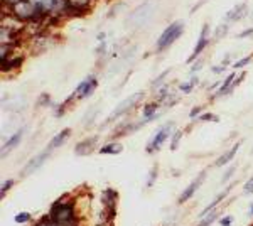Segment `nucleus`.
Returning a JSON list of instances; mask_svg holds the SVG:
<instances>
[{"instance_id":"44","label":"nucleus","mask_w":253,"mask_h":226,"mask_svg":"<svg viewBox=\"0 0 253 226\" xmlns=\"http://www.w3.org/2000/svg\"><path fill=\"white\" fill-rule=\"evenodd\" d=\"M105 39H107V34H105V32H100V34H98V41L101 43V41H105Z\"/></svg>"},{"instance_id":"27","label":"nucleus","mask_w":253,"mask_h":226,"mask_svg":"<svg viewBox=\"0 0 253 226\" xmlns=\"http://www.w3.org/2000/svg\"><path fill=\"white\" fill-rule=\"evenodd\" d=\"M14 221H15V223H19V225L29 223V221H32V213H29V211H20V213H17V215H15Z\"/></svg>"},{"instance_id":"19","label":"nucleus","mask_w":253,"mask_h":226,"mask_svg":"<svg viewBox=\"0 0 253 226\" xmlns=\"http://www.w3.org/2000/svg\"><path fill=\"white\" fill-rule=\"evenodd\" d=\"M71 134H73V130L71 129H63L59 134H56L54 137H52V140L47 143V149L49 150H56V149H59L61 145H64L66 143V140L69 137H71Z\"/></svg>"},{"instance_id":"12","label":"nucleus","mask_w":253,"mask_h":226,"mask_svg":"<svg viewBox=\"0 0 253 226\" xmlns=\"http://www.w3.org/2000/svg\"><path fill=\"white\" fill-rule=\"evenodd\" d=\"M24 61H26V56L24 54H14L10 57H5V59H0V71H2L3 75L17 71V69L22 68Z\"/></svg>"},{"instance_id":"41","label":"nucleus","mask_w":253,"mask_h":226,"mask_svg":"<svg viewBox=\"0 0 253 226\" xmlns=\"http://www.w3.org/2000/svg\"><path fill=\"white\" fill-rule=\"evenodd\" d=\"M247 78V71H242V73H238V76L235 78V81H233V86L235 88H238L240 85H242V81Z\"/></svg>"},{"instance_id":"22","label":"nucleus","mask_w":253,"mask_h":226,"mask_svg":"<svg viewBox=\"0 0 253 226\" xmlns=\"http://www.w3.org/2000/svg\"><path fill=\"white\" fill-rule=\"evenodd\" d=\"M198 85H199L198 76H196V75H191V80H189V81H184V83L179 85V91L184 93V94H189V93H193V90H194Z\"/></svg>"},{"instance_id":"23","label":"nucleus","mask_w":253,"mask_h":226,"mask_svg":"<svg viewBox=\"0 0 253 226\" xmlns=\"http://www.w3.org/2000/svg\"><path fill=\"white\" fill-rule=\"evenodd\" d=\"M219 218H221V216H219V211H218V209H214V211H211L210 215L203 216L201 220H199V223L196 225V226H211L216 220H219Z\"/></svg>"},{"instance_id":"38","label":"nucleus","mask_w":253,"mask_h":226,"mask_svg":"<svg viewBox=\"0 0 253 226\" xmlns=\"http://www.w3.org/2000/svg\"><path fill=\"white\" fill-rule=\"evenodd\" d=\"M243 194H253V178H250L245 182V186H243Z\"/></svg>"},{"instance_id":"4","label":"nucleus","mask_w":253,"mask_h":226,"mask_svg":"<svg viewBox=\"0 0 253 226\" xmlns=\"http://www.w3.org/2000/svg\"><path fill=\"white\" fill-rule=\"evenodd\" d=\"M174 120H170V122H167L164 123L162 127H159V129L156 130V134L150 137V140L149 143H147V147H145V152L147 154H154V152H157V150H161V147L164 145V142L166 140H170V137H172V134L175 132L174 130Z\"/></svg>"},{"instance_id":"34","label":"nucleus","mask_w":253,"mask_h":226,"mask_svg":"<svg viewBox=\"0 0 253 226\" xmlns=\"http://www.w3.org/2000/svg\"><path fill=\"white\" fill-rule=\"evenodd\" d=\"M236 169H238V166H231V167H228V169L224 171L223 178H221V182H223V184H226L228 181H230V179H231V178H233V176H235Z\"/></svg>"},{"instance_id":"13","label":"nucleus","mask_w":253,"mask_h":226,"mask_svg":"<svg viewBox=\"0 0 253 226\" xmlns=\"http://www.w3.org/2000/svg\"><path fill=\"white\" fill-rule=\"evenodd\" d=\"M206 179V171H203V172H199V176L196 178L193 182L187 186L184 191H182V194L179 196V199H177V203L179 204H184V203H187L193 196L196 194V191H198L199 187H201V184H203V181Z\"/></svg>"},{"instance_id":"9","label":"nucleus","mask_w":253,"mask_h":226,"mask_svg":"<svg viewBox=\"0 0 253 226\" xmlns=\"http://www.w3.org/2000/svg\"><path fill=\"white\" fill-rule=\"evenodd\" d=\"M210 32H211L210 24L205 22V24H203V27H201V34H199L198 43H196V46H194V49H193V52H191L189 59H187V64H193L194 61L203 54V51H205V49H206L208 46H210V43H211Z\"/></svg>"},{"instance_id":"35","label":"nucleus","mask_w":253,"mask_h":226,"mask_svg":"<svg viewBox=\"0 0 253 226\" xmlns=\"http://www.w3.org/2000/svg\"><path fill=\"white\" fill-rule=\"evenodd\" d=\"M198 120L199 122H214V123H218L219 117H218V115H214V113H211V112H206V113H203Z\"/></svg>"},{"instance_id":"6","label":"nucleus","mask_w":253,"mask_h":226,"mask_svg":"<svg viewBox=\"0 0 253 226\" xmlns=\"http://www.w3.org/2000/svg\"><path fill=\"white\" fill-rule=\"evenodd\" d=\"M56 44H58V38H56L52 32H49V29H46L42 34L29 39L31 54H41V52L47 51V49H51L52 46H56Z\"/></svg>"},{"instance_id":"40","label":"nucleus","mask_w":253,"mask_h":226,"mask_svg":"<svg viewBox=\"0 0 253 226\" xmlns=\"http://www.w3.org/2000/svg\"><path fill=\"white\" fill-rule=\"evenodd\" d=\"M17 2H19V0H2V5H3V7H2V10H7V12H9Z\"/></svg>"},{"instance_id":"42","label":"nucleus","mask_w":253,"mask_h":226,"mask_svg":"<svg viewBox=\"0 0 253 226\" xmlns=\"http://www.w3.org/2000/svg\"><path fill=\"white\" fill-rule=\"evenodd\" d=\"M250 36H253V27L245 29V31H242L240 34H236V38H238V39H245V38H250Z\"/></svg>"},{"instance_id":"25","label":"nucleus","mask_w":253,"mask_h":226,"mask_svg":"<svg viewBox=\"0 0 253 226\" xmlns=\"http://www.w3.org/2000/svg\"><path fill=\"white\" fill-rule=\"evenodd\" d=\"M182 130H175V132L172 134V137H170V140H169V149L170 150H177L179 149V143H181L182 140Z\"/></svg>"},{"instance_id":"14","label":"nucleus","mask_w":253,"mask_h":226,"mask_svg":"<svg viewBox=\"0 0 253 226\" xmlns=\"http://www.w3.org/2000/svg\"><path fill=\"white\" fill-rule=\"evenodd\" d=\"M26 132H27V127H20V129H19L14 135H10L9 140H7V142L2 145V157H7V155H9L10 152L19 145L20 140L24 138V134H26Z\"/></svg>"},{"instance_id":"45","label":"nucleus","mask_w":253,"mask_h":226,"mask_svg":"<svg viewBox=\"0 0 253 226\" xmlns=\"http://www.w3.org/2000/svg\"><path fill=\"white\" fill-rule=\"evenodd\" d=\"M248 213H250V215L253 216V203L250 204V211H248Z\"/></svg>"},{"instance_id":"33","label":"nucleus","mask_w":253,"mask_h":226,"mask_svg":"<svg viewBox=\"0 0 253 226\" xmlns=\"http://www.w3.org/2000/svg\"><path fill=\"white\" fill-rule=\"evenodd\" d=\"M32 226H58V225H56L54 221L49 218V215H44L42 218H41V220L36 221V223L32 225Z\"/></svg>"},{"instance_id":"10","label":"nucleus","mask_w":253,"mask_h":226,"mask_svg":"<svg viewBox=\"0 0 253 226\" xmlns=\"http://www.w3.org/2000/svg\"><path fill=\"white\" fill-rule=\"evenodd\" d=\"M117 203H118V192L115 189L107 187L105 191H101V206L107 209L110 221H113L117 216Z\"/></svg>"},{"instance_id":"37","label":"nucleus","mask_w":253,"mask_h":226,"mask_svg":"<svg viewBox=\"0 0 253 226\" xmlns=\"http://www.w3.org/2000/svg\"><path fill=\"white\" fill-rule=\"evenodd\" d=\"M219 225H221V226H231V225H233V216H231V215H224V216H221V218H219Z\"/></svg>"},{"instance_id":"11","label":"nucleus","mask_w":253,"mask_h":226,"mask_svg":"<svg viewBox=\"0 0 253 226\" xmlns=\"http://www.w3.org/2000/svg\"><path fill=\"white\" fill-rule=\"evenodd\" d=\"M51 154H52V150H49L47 147L44 149L42 152H39V154H36L34 157H32L29 162L24 166V169H22V172H20V178H27V176H31L32 172H36L39 169L41 166H42L46 160L51 157Z\"/></svg>"},{"instance_id":"15","label":"nucleus","mask_w":253,"mask_h":226,"mask_svg":"<svg viewBox=\"0 0 253 226\" xmlns=\"http://www.w3.org/2000/svg\"><path fill=\"white\" fill-rule=\"evenodd\" d=\"M98 143V137H88V138H83V140H80L78 143L75 145V154L78 155V157H83V155H89L93 150H95Z\"/></svg>"},{"instance_id":"29","label":"nucleus","mask_w":253,"mask_h":226,"mask_svg":"<svg viewBox=\"0 0 253 226\" xmlns=\"http://www.w3.org/2000/svg\"><path fill=\"white\" fill-rule=\"evenodd\" d=\"M253 61V54H250V56H245V57H242L240 61H235L233 63V68L235 69H243L245 66H248Z\"/></svg>"},{"instance_id":"21","label":"nucleus","mask_w":253,"mask_h":226,"mask_svg":"<svg viewBox=\"0 0 253 226\" xmlns=\"http://www.w3.org/2000/svg\"><path fill=\"white\" fill-rule=\"evenodd\" d=\"M161 101L154 100V101H147V103L142 106V117L144 118H150L156 113H159V108H161Z\"/></svg>"},{"instance_id":"43","label":"nucleus","mask_w":253,"mask_h":226,"mask_svg":"<svg viewBox=\"0 0 253 226\" xmlns=\"http://www.w3.org/2000/svg\"><path fill=\"white\" fill-rule=\"evenodd\" d=\"M224 71H226V66H223V64H216V66L211 68V73H213V75H221Z\"/></svg>"},{"instance_id":"36","label":"nucleus","mask_w":253,"mask_h":226,"mask_svg":"<svg viewBox=\"0 0 253 226\" xmlns=\"http://www.w3.org/2000/svg\"><path fill=\"white\" fill-rule=\"evenodd\" d=\"M205 66V59H196L193 64H191V75H196V73H199L201 71V68Z\"/></svg>"},{"instance_id":"1","label":"nucleus","mask_w":253,"mask_h":226,"mask_svg":"<svg viewBox=\"0 0 253 226\" xmlns=\"http://www.w3.org/2000/svg\"><path fill=\"white\" fill-rule=\"evenodd\" d=\"M47 215L58 226H81L83 221L76 209V199L69 194L56 199Z\"/></svg>"},{"instance_id":"39","label":"nucleus","mask_w":253,"mask_h":226,"mask_svg":"<svg viewBox=\"0 0 253 226\" xmlns=\"http://www.w3.org/2000/svg\"><path fill=\"white\" fill-rule=\"evenodd\" d=\"M122 9H124V3H122V2L120 3H115V5H113L112 9L108 10V17H113V15H117Z\"/></svg>"},{"instance_id":"2","label":"nucleus","mask_w":253,"mask_h":226,"mask_svg":"<svg viewBox=\"0 0 253 226\" xmlns=\"http://www.w3.org/2000/svg\"><path fill=\"white\" fill-rule=\"evenodd\" d=\"M157 5H159V0H144L140 5H137L135 9L130 12L125 26L130 29H140L142 26H145V24L152 19Z\"/></svg>"},{"instance_id":"18","label":"nucleus","mask_w":253,"mask_h":226,"mask_svg":"<svg viewBox=\"0 0 253 226\" xmlns=\"http://www.w3.org/2000/svg\"><path fill=\"white\" fill-rule=\"evenodd\" d=\"M242 143H243V140H238V142L235 143L233 147H231L230 150L224 152L223 155H219V157L214 160V167H223V166H226V164H230L231 160L235 159L236 152H238V149H240V147H242Z\"/></svg>"},{"instance_id":"28","label":"nucleus","mask_w":253,"mask_h":226,"mask_svg":"<svg viewBox=\"0 0 253 226\" xmlns=\"http://www.w3.org/2000/svg\"><path fill=\"white\" fill-rule=\"evenodd\" d=\"M41 108V106H54V103H52L51 100V94L49 93H41L39 98H38V103H36Z\"/></svg>"},{"instance_id":"8","label":"nucleus","mask_w":253,"mask_h":226,"mask_svg":"<svg viewBox=\"0 0 253 226\" xmlns=\"http://www.w3.org/2000/svg\"><path fill=\"white\" fill-rule=\"evenodd\" d=\"M41 9H44L49 15H58V17L66 19V9H68V2L66 0H32Z\"/></svg>"},{"instance_id":"7","label":"nucleus","mask_w":253,"mask_h":226,"mask_svg":"<svg viewBox=\"0 0 253 226\" xmlns=\"http://www.w3.org/2000/svg\"><path fill=\"white\" fill-rule=\"evenodd\" d=\"M98 88V80L95 75H88L84 78L81 83L76 86L75 91L71 93V98L73 100H86V98L91 96L93 93L96 91Z\"/></svg>"},{"instance_id":"16","label":"nucleus","mask_w":253,"mask_h":226,"mask_svg":"<svg viewBox=\"0 0 253 226\" xmlns=\"http://www.w3.org/2000/svg\"><path fill=\"white\" fill-rule=\"evenodd\" d=\"M247 14H248V5H247V2L238 3V5H235L231 10H228V14L224 15V22H226V24L238 22V20L245 19V15H247Z\"/></svg>"},{"instance_id":"32","label":"nucleus","mask_w":253,"mask_h":226,"mask_svg":"<svg viewBox=\"0 0 253 226\" xmlns=\"http://www.w3.org/2000/svg\"><path fill=\"white\" fill-rule=\"evenodd\" d=\"M157 174H159V167L154 166L152 169H150V172H149V178H147V184H145L147 187L154 186V182H156V179H157Z\"/></svg>"},{"instance_id":"5","label":"nucleus","mask_w":253,"mask_h":226,"mask_svg":"<svg viewBox=\"0 0 253 226\" xmlns=\"http://www.w3.org/2000/svg\"><path fill=\"white\" fill-rule=\"evenodd\" d=\"M144 96H145L144 91H137V93L130 94L128 98H125V100H122L120 103L117 105V108L112 112V115H110V117L107 118V123L117 120V118H120V117H124L125 113L132 112V110L135 108V106L140 103L142 100H144Z\"/></svg>"},{"instance_id":"20","label":"nucleus","mask_w":253,"mask_h":226,"mask_svg":"<svg viewBox=\"0 0 253 226\" xmlns=\"http://www.w3.org/2000/svg\"><path fill=\"white\" fill-rule=\"evenodd\" d=\"M98 152H100L101 155H118L124 152V145L117 140H112V142L105 143V145H101Z\"/></svg>"},{"instance_id":"30","label":"nucleus","mask_w":253,"mask_h":226,"mask_svg":"<svg viewBox=\"0 0 253 226\" xmlns=\"http://www.w3.org/2000/svg\"><path fill=\"white\" fill-rule=\"evenodd\" d=\"M14 184H15V181H14V179H7L5 182L2 184V189H0V198H2V199L5 198L7 192H9L12 187H14Z\"/></svg>"},{"instance_id":"31","label":"nucleus","mask_w":253,"mask_h":226,"mask_svg":"<svg viewBox=\"0 0 253 226\" xmlns=\"http://www.w3.org/2000/svg\"><path fill=\"white\" fill-rule=\"evenodd\" d=\"M203 112H205V106H203V105H196V106H193V108H191L189 118H191V120H198V118L203 115Z\"/></svg>"},{"instance_id":"17","label":"nucleus","mask_w":253,"mask_h":226,"mask_svg":"<svg viewBox=\"0 0 253 226\" xmlns=\"http://www.w3.org/2000/svg\"><path fill=\"white\" fill-rule=\"evenodd\" d=\"M235 184H236V182H233V184H230V186H228L226 189H224V191H223V192H219V194H218V196H216V198H214L213 201H211V203H210V204H208V206H206L205 209H203V211H201V213H199V220H201V218H203V216L210 215V213H211V211H214V209H218V206H219V204H221V203H223V201H224V199H226L228 192H230V191H231V189H233V187H235Z\"/></svg>"},{"instance_id":"3","label":"nucleus","mask_w":253,"mask_h":226,"mask_svg":"<svg viewBox=\"0 0 253 226\" xmlns=\"http://www.w3.org/2000/svg\"><path fill=\"white\" fill-rule=\"evenodd\" d=\"M184 34V24L179 22V20H175V22H170L169 26H167L164 31H162L161 38L157 39L156 43V52L157 54H161V52L167 51L172 44L177 41L181 36Z\"/></svg>"},{"instance_id":"24","label":"nucleus","mask_w":253,"mask_h":226,"mask_svg":"<svg viewBox=\"0 0 253 226\" xmlns=\"http://www.w3.org/2000/svg\"><path fill=\"white\" fill-rule=\"evenodd\" d=\"M169 73H170V69H167V71H162L161 75L156 78V80H152V83H150V88H152L154 91H157V90L161 88L162 85H166L164 81H166V78L169 76Z\"/></svg>"},{"instance_id":"26","label":"nucleus","mask_w":253,"mask_h":226,"mask_svg":"<svg viewBox=\"0 0 253 226\" xmlns=\"http://www.w3.org/2000/svg\"><path fill=\"white\" fill-rule=\"evenodd\" d=\"M228 29H230V24H226V22L219 24V26L216 27L214 34H213V39H214V41H218V39L224 38V36H226V32H228Z\"/></svg>"}]
</instances>
